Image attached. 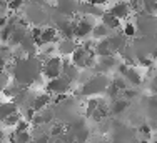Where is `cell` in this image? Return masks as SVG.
<instances>
[{
  "instance_id": "cell-1",
  "label": "cell",
  "mask_w": 157,
  "mask_h": 143,
  "mask_svg": "<svg viewBox=\"0 0 157 143\" xmlns=\"http://www.w3.org/2000/svg\"><path fill=\"white\" fill-rule=\"evenodd\" d=\"M39 73H40V63L35 62L33 57H24L15 63L13 77H15V83H18L20 86L30 85L32 82H35L39 78Z\"/></svg>"
},
{
  "instance_id": "cell-2",
  "label": "cell",
  "mask_w": 157,
  "mask_h": 143,
  "mask_svg": "<svg viewBox=\"0 0 157 143\" xmlns=\"http://www.w3.org/2000/svg\"><path fill=\"white\" fill-rule=\"evenodd\" d=\"M94 58H95V52L90 47V43H84L80 47H77V50L72 53L70 63L75 65L77 68H90L94 65Z\"/></svg>"
},
{
  "instance_id": "cell-3",
  "label": "cell",
  "mask_w": 157,
  "mask_h": 143,
  "mask_svg": "<svg viewBox=\"0 0 157 143\" xmlns=\"http://www.w3.org/2000/svg\"><path fill=\"white\" fill-rule=\"evenodd\" d=\"M109 80L107 77L104 75H94L90 80H87L84 85H82V95L85 97H92V95H97V93H104L109 90Z\"/></svg>"
},
{
  "instance_id": "cell-4",
  "label": "cell",
  "mask_w": 157,
  "mask_h": 143,
  "mask_svg": "<svg viewBox=\"0 0 157 143\" xmlns=\"http://www.w3.org/2000/svg\"><path fill=\"white\" fill-rule=\"evenodd\" d=\"M42 73L45 75L48 80H54V78L62 77V73H63V60L59 58V57H48L45 62H44Z\"/></svg>"
},
{
  "instance_id": "cell-5",
  "label": "cell",
  "mask_w": 157,
  "mask_h": 143,
  "mask_svg": "<svg viewBox=\"0 0 157 143\" xmlns=\"http://www.w3.org/2000/svg\"><path fill=\"white\" fill-rule=\"evenodd\" d=\"M72 88V83L67 80L65 77H59V78H54V80H48L47 83V93L48 95H57V97H65V93Z\"/></svg>"
},
{
  "instance_id": "cell-6",
  "label": "cell",
  "mask_w": 157,
  "mask_h": 143,
  "mask_svg": "<svg viewBox=\"0 0 157 143\" xmlns=\"http://www.w3.org/2000/svg\"><path fill=\"white\" fill-rule=\"evenodd\" d=\"M90 17H87L85 15L84 18H80V20L75 24V27H74V38H87L89 35H92V30H94V20H89Z\"/></svg>"
},
{
  "instance_id": "cell-7",
  "label": "cell",
  "mask_w": 157,
  "mask_h": 143,
  "mask_svg": "<svg viewBox=\"0 0 157 143\" xmlns=\"http://www.w3.org/2000/svg\"><path fill=\"white\" fill-rule=\"evenodd\" d=\"M109 13H112L115 18H119V20L127 18L130 15V5L127 2H115L109 9Z\"/></svg>"
},
{
  "instance_id": "cell-8",
  "label": "cell",
  "mask_w": 157,
  "mask_h": 143,
  "mask_svg": "<svg viewBox=\"0 0 157 143\" xmlns=\"http://www.w3.org/2000/svg\"><path fill=\"white\" fill-rule=\"evenodd\" d=\"M15 113H18V107L13 101H0V123H3Z\"/></svg>"
},
{
  "instance_id": "cell-9",
  "label": "cell",
  "mask_w": 157,
  "mask_h": 143,
  "mask_svg": "<svg viewBox=\"0 0 157 143\" xmlns=\"http://www.w3.org/2000/svg\"><path fill=\"white\" fill-rule=\"evenodd\" d=\"M109 45H110V48H112V52L114 53H124V50L129 45H127V42H125V37L124 35H110L109 38Z\"/></svg>"
},
{
  "instance_id": "cell-10",
  "label": "cell",
  "mask_w": 157,
  "mask_h": 143,
  "mask_svg": "<svg viewBox=\"0 0 157 143\" xmlns=\"http://www.w3.org/2000/svg\"><path fill=\"white\" fill-rule=\"evenodd\" d=\"M57 37H59V30L54 27H48V28H42V35H40V40L37 43V47H42V45H48L52 42H57Z\"/></svg>"
},
{
  "instance_id": "cell-11",
  "label": "cell",
  "mask_w": 157,
  "mask_h": 143,
  "mask_svg": "<svg viewBox=\"0 0 157 143\" xmlns=\"http://www.w3.org/2000/svg\"><path fill=\"white\" fill-rule=\"evenodd\" d=\"M50 98L52 97L48 95V93H44V95H37L35 98L32 101V110L35 112V113H39V112L45 110L48 108V105H50Z\"/></svg>"
},
{
  "instance_id": "cell-12",
  "label": "cell",
  "mask_w": 157,
  "mask_h": 143,
  "mask_svg": "<svg viewBox=\"0 0 157 143\" xmlns=\"http://www.w3.org/2000/svg\"><path fill=\"white\" fill-rule=\"evenodd\" d=\"M94 52H95V57L99 58H105V57H114V52H112L110 45H109V40H100L99 43L94 47Z\"/></svg>"
},
{
  "instance_id": "cell-13",
  "label": "cell",
  "mask_w": 157,
  "mask_h": 143,
  "mask_svg": "<svg viewBox=\"0 0 157 143\" xmlns=\"http://www.w3.org/2000/svg\"><path fill=\"white\" fill-rule=\"evenodd\" d=\"M77 47L78 45H75V40L74 38H62L59 42V52L65 53V55H72L77 50Z\"/></svg>"
},
{
  "instance_id": "cell-14",
  "label": "cell",
  "mask_w": 157,
  "mask_h": 143,
  "mask_svg": "<svg viewBox=\"0 0 157 143\" xmlns=\"http://www.w3.org/2000/svg\"><path fill=\"white\" fill-rule=\"evenodd\" d=\"M117 60L114 57H105V58H99L97 62V70L99 72H109V70H114L117 68Z\"/></svg>"
},
{
  "instance_id": "cell-15",
  "label": "cell",
  "mask_w": 157,
  "mask_h": 143,
  "mask_svg": "<svg viewBox=\"0 0 157 143\" xmlns=\"http://www.w3.org/2000/svg\"><path fill=\"white\" fill-rule=\"evenodd\" d=\"M124 80L129 83V86H139L142 83V77L139 75V72L134 70V68H129V70L125 72Z\"/></svg>"
},
{
  "instance_id": "cell-16",
  "label": "cell",
  "mask_w": 157,
  "mask_h": 143,
  "mask_svg": "<svg viewBox=\"0 0 157 143\" xmlns=\"http://www.w3.org/2000/svg\"><path fill=\"white\" fill-rule=\"evenodd\" d=\"M129 100H125V98H115L114 100V103H112V107H110V112L114 115H119V113H124V112L129 108Z\"/></svg>"
},
{
  "instance_id": "cell-17",
  "label": "cell",
  "mask_w": 157,
  "mask_h": 143,
  "mask_svg": "<svg viewBox=\"0 0 157 143\" xmlns=\"http://www.w3.org/2000/svg\"><path fill=\"white\" fill-rule=\"evenodd\" d=\"M102 24L105 25L109 30H117L119 27H121V20L119 18H115L112 13H109V12H105L102 15Z\"/></svg>"
},
{
  "instance_id": "cell-18",
  "label": "cell",
  "mask_w": 157,
  "mask_h": 143,
  "mask_svg": "<svg viewBox=\"0 0 157 143\" xmlns=\"http://www.w3.org/2000/svg\"><path fill=\"white\" fill-rule=\"evenodd\" d=\"M109 32L110 30L105 27L104 24H99V25H94V30H92V37H94L95 40H105L109 38Z\"/></svg>"
},
{
  "instance_id": "cell-19",
  "label": "cell",
  "mask_w": 157,
  "mask_h": 143,
  "mask_svg": "<svg viewBox=\"0 0 157 143\" xmlns=\"http://www.w3.org/2000/svg\"><path fill=\"white\" fill-rule=\"evenodd\" d=\"M22 90H24V88H22L18 83H9L5 88L2 90V92H3V95H7L9 98H15V97L22 92Z\"/></svg>"
},
{
  "instance_id": "cell-20",
  "label": "cell",
  "mask_w": 157,
  "mask_h": 143,
  "mask_svg": "<svg viewBox=\"0 0 157 143\" xmlns=\"http://www.w3.org/2000/svg\"><path fill=\"white\" fill-rule=\"evenodd\" d=\"M13 143H32V135L29 131H20L15 133V138H12Z\"/></svg>"
},
{
  "instance_id": "cell-21",
  "label": "cell",
  "mask_w": 157,
  "mask_h": 143,
  "mask_svg": "<svg viewBox=\"0 0 157 143\" xmlns=\"http://www.w3.org/2000/svg\"><path fill=\"white\" fill-rule=\"evenodd\" d=\"M136 32H137V27H136V25H132V24H127L124 27V37H125V38H127V37H134V35H136Z\"/></svg>"
},
{
  "instance_id": "cell-22",
  "label": "cell",
  "mask_w": 157,
  "mask_h": 143,
  "mask_svg": "<svg viewBox=\"0 0 157 143\" xmlns=\"http://www.w3.org/2000/svg\"><path fill=\"white\" fill-rule=\"evenodd\" d=\"M9 10H18L22 5H24V0H9Z\"/></svg>"
},
{
  "instance_id": "cell-23",
  "label": "cell",
  "mask_w": 157,
  "mask_h": 143,
  "mask_svg": "<svg viewBox=\"0 0 157 143\" xmlns=\"http://www.w3.org/2000/svg\"><path fill=\"white\" fill-rule=\"evenodd\" d=\"M107 2H109V0H87V3H90V5H95V7L105 5Z\"/></svg>"
},
{
  "instance_id": "cell-24",
  "label": "cell",
  "mask_w": 157,
  "mask_h": 143,
  "mask_svg": "<svg viewBox=\"0 0 157 143\" xmlns=\"http://www.w3.org/2000/svg\"><path fill=\"white\" fill-rule=\"evenodd\" d=\"M3 138H5V131L0 128V143H3Z\"/></svg>"
}]
</instances>
